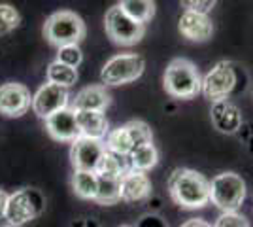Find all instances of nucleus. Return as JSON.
I'll return each mask as SVG.
<instances>
[{"instance_id":"obj_1","label":"nucleus","mask_w":253,"mask_h":227,"mask_svg":"<svg viewBox=\"0 0 253 227\" xmlns=\"http://www.w3.org/2000/svg\"><path fill=\"white\" fill-rule=\"evenodd\" d=\"M169 191L174 203L187 210L210 203V182L193 169H174L169 176Z\"/></svg>"},{"instance_id":"obj_2","label":"nucleus","mask_w":253,"mask_h":227,"mask_svg":"<svg viewBox=\"0 0 253 227\" xmlns=\"http://www.w3.org/2000/svg\"><path fill=\"white\" fill-rule=\"evenodd\" d=\"M165 89L174 98L189 100L202 93V78L199 68L189 59H174L165 70Z\"/></svg>"},{"instance_id":"obj_3","label":"nucleus","mask_w":253,"mask_h":227,"mask_svg":"<svg viewBox=\"0 0 253 227\" xmlns=\"http://www.w3.org/2000/svg\"><path fill=\"white\" fill-rule=\"evenodd\" d=\"M43 36L47 38V42L57 47L78 45V42L85 38V23L74 11H55L43 25Z\"/></svg>"},{"instance_id":"obj_4","label":"nucleus","mask_w":253,"mask_h":227,"mask_svg":"<svg viewBox=\"0 0 253 227\" xmlns=\"http://www.w3.org/2000/svg\"><path fill=\"white\" fill-rule=\"evenodd\" d=\"M45 208L43 195L34 187H23L15 193L8 195V203L4 210V218L11 227H21L40 216Z\"/></svg>"},{"instance_id":"obj_5","label":"nucleus","mask_w":253,"mask_h":227,"mask_svg":"<svg viewBox=\"0 0 253 227\" xmlns=\"http://www.w3.org/2000/svg\"><path fill=\"white\" fill-rule=\"evenodd\" d=\"M153 142V135L149 129L148 123L140 121V119H132L125 123L123 127L116 131H110L106 136V150L121 155V157H128L138 146H144Z\"/></svg>"},{"instance_id":"obj_6","label":"nucleus","mask_w":253,"mask_h":227,"mask_svg":"<svg viewBox=\"0 0 253 227\" xmlns=\"http://www.w3.org/2000/svg\"><path fill=\"white\" fill-rule=\"evenodd\" d=\"M246 199V182L236 173H221L210 182V201L223 212H236Z\"/></svg>"},{"instance_id":"obj_7","label":"nucleus","mask_w":253,"mask_h":227,"mask_svg":"<svg viewBox=\"0 0 253 227\" xmlns=\"http://www.w3.org/2000/svg\"><path fill=\"white\" fill-rule=\"evenodd\" d=\"M146 61L138 53H119L112 57L100 72V80L106 86H121L134 82L144 74Z\"/></svg>"},{"instance_id":"obj_8","label":"nucleus","mask_w":253,"mask_h":227,"mask_svg":"<svg viewBox=\"0 0 253 227\" xmlns=\"http://www.w3.org/2000/svg\"><path fill=\"white\" fill-rule=\"evenodd\" d=\"M104 29L106 34L112 38V42L119 45H134L142 40V36L146 33V25L130 19L117 4L106 11Z\"/></svg>"},{"instance_id":"obj_9","label":"nucleus","mask_w":253,"mask_h":227,"mask_svg":"<svg viewBox=\"0 0 253 227\" xmlns=\"http://www.w3.org/2000/svg\"><path fill=\"white\" fill-rule=\"evenodd\" d=\"M236 86V72L231 63L221 61L211 68L202 80V93L211 102H221L232 93Z\"/></svg>"},{"instance_id":"obj_10","label":"nucleus","mask_w":253,"mask_h":227,"mask_svg":"<svg viewBox=\"0 0 253 227\" xmlns=\"http://www.w3.org/2000/svg\"><path fill=\"white\" fill-rule=\"evenodd\" d=\"M66 104H68V89L49 84V82L43 84L32 97V110L42 119H47L53 114L64 110Z\"/></svg>"},{"instance_id":"obj_11","label":"nucleus","mask_w":253,"mask_h":227,"mask_svg":"<svg viewBox=\"0 0 253 227\" xmlns=\"http://www.w3.org/2000/svg\"><path fill=\"white\" fill-rule=\"evenodd\" d=\"M32 106L31 91L23 84L8 82L0 86V114L6 118H21Z\"/></svg>"},{"instance_id":"obj_12","label":"nucleus","mask_w":253,"mask_h":227,"mask_svg":"<svg viewBox=\"0 0 253 227\" xmlns=\"http://www.w3.org/2000/svg\"><path fill=\"white\" fill-rule=\"evenodd\" d=\"M104 153H106V146L102 140H93V138L80 136L78 140L72 142L70 161H72L76 171L95 173L96 165H98L100 157Z\"/></svg>"},{"instance_id":"obj_13","label":"nucleus","mask_w":253,"mask_h":227,"mask_svg":"<svg viewBox=\"0 0 253 227\" xmlns=\"http://www.w3.org/2000/svg\"><path fill=\"white\" fill-rule=\"evenodd\" d=\"M45 129L53 140L59 142H74L82 136L80 127H78V119H76V112L72 108H64L49 116L45 119Z\"/></svg>"},{"instance_id":"obj_14","label":"nucleus","mask_w":253,"mask_h":227,"mask_svg":"<svg viewBox=\"0 0 253 227\" xmlns=\"http://www.w3.org/2000/svg\"><path fill=\"white\" fill-rule=\"evenodd\" d=\"M178 29L183 38L191 42H206L213 34V25L208 15H201L195 11H183L179 17Z\"/></svg>"},{"instance_id":"obj_15","label":"nucleus","mask_w":253,"mask_h":227,"mask_svg":"<svg viewBox=\"0 0 253 227\" xmlns=\"http://www.w3.org/2000/svg\"><path fill=\"white\" fill-rule=\"evenodd\" d=\"M210 114L213 127L223 135H232L242 127V112L238 110L236 104H232L229 100L213 102Z\"/></svg>"},{"instance_id":"obj_16","label":"nucleus","mask_w":253,"mask_h":227,"mask_svg":"<svg viewBox=\"0 0 253 227\" xmlns=\"http://www.w3.org/2000/svg\"><path fill=\"white\" fill-rule=\"evenodd\" d=\"M151 195V180L146 173L128 171L121 176V201L138 203Z\"/></svg>"},{"instance_id":"obj_17","label":"nucleus","mask_w":253,"mask_h":227,"mask_svg":"<svg viewBox=\"0 0 253 227\" xmlns=\"http://www.w3.org/2000/svg\"><path fill=\"white\" fill-rule=\"evenodd\" d=\"M110 102H112V97L104 86H89L76 95L72 110L74 112H104L110 106Z\"/></svg>"},{"instance_id":"obj_18","label":"nucleus","mask_w":253,"mask_h":227,"mask_svg":"<svg viewBox=\"0 0 253 227\" xmlns=\"http://www.w3.org/2000/svg\"><path fill=\"white\" fill-rule=\"evenodd\" d=\"M76 119H78L80 135L85 138L102 140L110 133L104 112H76Z\"/></svg>"},{"instance_id":"obj_19","label":"nucleus","mask_w":253,"mask_h":227,"mask_svg":"<svg viewBox=\"0 0 253 227\" xmlns=\"http://www.w3.org/2000/svg\"><path fill=\"white\" fill-rule=\"evenodd\" d=\"M128 171H130V167H128V161H125V157L106 150V153L100 157V161L96 165L95 174L104 176V178H121Z\"/></svg>"},{"instance_id":"obj_20","label":"nucleus","mask_w":253,"mask_h":227,"mask_svg":"<svg viewBox=\"0 0 253 227\" xmlns=\"http://www.w3.org/2000/svg\"><path fill=\"white\" fill-rule=\"evenodd\" d=\"M128 167L130 171H140V173H146L149 169H153L159 161V151L153 146V142L144 144V146H138L136 150L132 151L128 157Z\"/></svg>"},{"instance_id":"obj_21","label":"nucleus","mask_w":253,"mask_h":227,"mask_svg":"<svg viewBox=\"0 0 253 227\" xmlns=\"http://www.w3.org/2000/svg\"><path fill=\"white\" fill-rule=\"evenodd\" d=\"M117 6L125 11L130 19L142 23V25L151 21V17L155 15V2H151V0H123Z\"/></svg>"},{"instance_id":"obj_22","label":"nucleus","mask_w":253,"mask_h":227,"mask_svg":"<svg viewBox=\"0 0 253 227\" xmlns=\"http://www.w3.org/2000/svg\"><path fill=\"white\" fill-rule=\"evenodd\" d=\"M95 201L98 205H116L121 201V178H104L98 176V189Z\"/></svg>"},{"instance_id":"obj_23","label":"nucleus","mask_w":253,"mask_h":227,"mask_svg":"<svg viewBox=\"0 0 253 227\" xmlns=\"http://www.w3.org/2000/svg\"><path fill=\"white\" fill-rule=\"evenodd\" d=\"M72 189L78 197L95 201L96 189H98V176L95 173H87V171H74Z\"/></svg>"},{"instance_id":"obj_24","label":"nucleus","mask_w":253,"mask_h":227,"mask_svg":"<svg viewBox=\"0 0 253 227\" xmlns=\"http://www.w3.org/2000/svg\"><path fill=\"white\" fill-rule=\"evenodd\" d=\"M47 82L68 89L78 82V70L64 65L61 61H53L51 65L47 66Z\"/></svg>"},{"instance_id":"obj_25","label":"nucleus","mask_w":253,"mask_h":227,"mask_svg":"<svg viewBox=\"0 0 253 227\" xmlns=\"http://www.w3.org/2000/svg\"><path fill=\"white\" fill-rule=\"evenodd\" d=\"M21 23V15L10 4H0V36L15 31Z\"/></svg>"},{"instance_id":"obj_26","label":"nucleus","mask_w":253,"mask_h":227,"mask_svg":"<svg viewBox=\"0 0 253 227\" xmlns=\"http://www.w3.org/2000/svg\"><path fill=\"white\" fill-rule=\"evenodd\" d=\"M57 61H61V63H64V65L76 68V66L82 65V61H84V53H82V49H80L78 45H66V47H59Z\"/></svg>"},{"instance_id":"obj_27","label":"nucleus","mask_w":253,"mask_h":227,"mask_svg":"<svg viewBox=\"0 0 253 227\" xmlns=\"http://www.w3.org/2000/svg\"><path fill=\"white\" fill-rule=\"evenodd\" d=\"M213 227H250V222L238 212H223Z\"/></svg>"},{"instance_id":"obj_28","label":"nucleus","mask_w":253,"mask_h":227,"mask_svg":"<svg viewBox=\"0 0 253 227\" xmlns=\"http://www.w3.org/2000/svg\"><path fill=\"white\" fill-rule=\"evenodd\" d=\"M181 4L185 6V10L187 11H195V13H201V15H208V11L215 6V2H213V0H204V2L185 0V2H181Z\"/></svg>"},{"instance_id":"obj_29","label":"nucleus","mask_w":253,"mask_h":227,"mask_svg":"<svg viewBox=\"0 0 253 227\" xmlns=\"http://www.w3.org/2000/svg\"><path fill=\"white\" fill-rule=\"evenodd\" d=\"M181 227H211L208 222H204L201 218H193V220H187L185 224H181Z\"/></svg>"},{"instance_id":"obj_30","label":"nucleus","mask_w":253,"mask_h":227,"mask_svg":"<svg viewBox=\"0 0 253 227\" xmlns=\"http://www.w3.org/2000/svg\"><path fill=\"white\" fill-rule=\"evenodd\" d=\"M6 203H8V193L4 189H0V216H4L6 210Z\"/></svg>"},{"instance_id":"obj_31","label":"nucleus","mask_w":253,"mask_h":227,"mask_svg":"<svg viewBox=\"0 0 253 227\" xmlns=\"http://www.w3.org/2000/svg\"><path fill=\"white\" fill-rule=\"evenodd\" d=\"M119 227H132V226H119Z\"/></svg>"},{"instance_id":"obj_32","label":"nucleus","mask_w":253,"mask_h":227,"mask_svg":"<svg viewBox=\"0 0 253 227\" xmlns=\"http://www.w3.org/2000/svg\"><path fill=\"white\" fill-rule=\"evenodd\" d=\"M6 227H11V226H6Z\"/></svg>"}]
</instances>
